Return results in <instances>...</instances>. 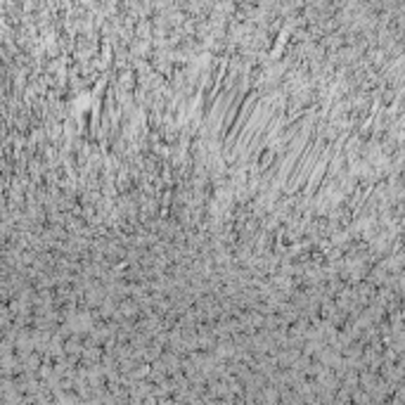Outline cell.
Wrapping results in <instances>:
<instances>
[{"label":"cell","instance_id":"cell-1","mask_svg":"<svg viewBox=\"0 0 405 405\" xmlns=\"http://www.w3.org/2000/svg\"><path fill=\"white\" fill-rule=\"evenodd\" d=\"M403 315H405V311H403Z\"/></svg>","mask_w":405,"mask_h":405}]
</instances>
